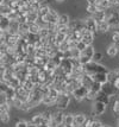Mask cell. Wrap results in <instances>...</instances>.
<instances>
[{
	"instance_id": "obj_1",
	"label": "cell",
	"mask_w": 119,
	"mask_h": 127,
	"mask_svg": "<svg viewBox=\"0 0 119 127\" xmlns=\"http://www.w3.org/2000/svg\"><path fill=\"white\" fill-rule=\"evenodd\" d=\"M110 71L105 65H102L100 63H95V62L91 61L89 63H87L86 65H83V74H87V75H95V74H100V72H104V74H107Z\"/></svg>"
},
{
	"instance_id": "obj_2",
	"label": "cell",
	"mask_w": 119,
	"mask_h": 127,
	"mask_svg": "<svg viewBox=\"0 0 119 127\" xmlns=\"http://www.w3.org/2000/svg\"><path fill=\"white\" fill-rule=\"evenodd\" d=\"M70 97L72 95L69 94H60V96L55 101V107L57 108V111H64L68 108V106L70 105Z\"/></svg>"
},
{
	"instance_id": "obj_3",
	"label": "cell",
	"mask_w": 119,
	"mask_h": 127,
	"mask_svg": "<svg viewBox=\"0 0 119 127\" xmlns=\"http://www.w3.org/2000/svg\"><path fill=\"white\" fill-rule=\"evenodd\" d=\"M68 28L72 32H74V31H81V30L85 29V20L82 18H70Z\"/></svg>"
},
{
	"instance_id": "obj_4",
	"label": "cell",
	"mask_w": 119,
	"mask_h": 127,
	"mask_svg": "<svg viewBox=\"0 0 119 127\" xmlns=\"http://www.w3.org/2000/svg\"><path fill=\"white\" fill-rule=\"evenodd\" d=\"M107 106L101 103V102H98V101H93V106H92V115L93 118L99 115H102L105 112H106Z\"/></svg>"
},
{
	"instance_id": "obj_5",
	"label": "cell",
	"mask_w": 119,
	"mask_h": 127,
	"mask_svg": "<svg viewBox=\"0 0 119 127\" xmlns=\"http://www.w3.org/2000/svg\"><path fill=\"white\" fill-rule=\"evenodd\" d=\"M81 40H82L87 46H88V45H93L94 40H95V33L89 32V31H87L86 29H83V30H82V38H81Z\"/></svg>"
},
{
	"instance_id": "obj_6",
	"label": "cell",
	"mask_w": 119,
	"mask_h": 127,
	"mask_svg": "<svg viewBox=\"0 0 119 127\" xmlns=\"http://www.w3.org/2000/svg\"><path fill=\"white\" fill-rule=\"evenodd\" d=\"M87 92H88V90H87L85 87L80 86L79 88H76L73 93H72V96H73L76 101H82V100L86 99V94H87Z\"/></svg>"
},
{
	"instance_id": "obj_7",
	"label": "cell",
	"mask_w": 119,
	"mask_h": 127,
	"mask_svg": "<svg viewBox=\"0 0 119 127\" xmlns=\"http://www.w3.org/2000/svg\"><path fill=\"white\" fill-rule=\"evenodd\" d=\"M100 92L104 93L105 95L110 96V97H112V96H114V95L117 94V90L113 88L112 83H110V82H106V83H104V84H101V90Z\"/></svg>"
},
{
	"instance_id": "obj_8",
	"label": "cell",
	"mask_w": 119,
	"mask_h": 127,
	"mask_svg": "<svg viewBox=\"0 0 119 127\" xmlns=\"http://www.w3.org/2000/svg\"><path fill=\"white\" fill-rule=\"evenodd\" d=\"M85 20V29L87 31H89V32H93V33H96V23L95 20L92 18V17H88V18H86L83 19Z\"/></svg>"
},
{
	"instance_id": "obj_9",
	"label": "cell",
	"mask_w": 119,
	"mask_h": 127,
	"mask_svg": "<svg viewBox=\"0 0 119 127\" xmlns=\"http://www.w3.org/2000/svg\"><path fill=\"white\" fill-rule=\"evenodd\" d=\"M92 83H93V80L89 75H87V74H82L81 76H80V84L82 86V87H85L87 90H89L91 89V86Z\"/></svg>"
},
{
	"instance_id": "obj_10",
	"label": "cell",
	"mask_w": 119,
	"mask_h": 127,
	"mask_svg": "<svg viewBox=\"0 0 119 127\" xmlns=\"http://www.w3.org/2000/svg\"><path fill=\"white\" fill-rule=\"evenodd\" d=\"M60 68L63 71V74H70L72 70H73V65L70 63V60H66V58H62L61 60V63H60Z\"/></svg>"
},
{
	"instance_id": "obj_11",
	"label": "cell",
	"mask_w": 119,
	"mask_h": 127,
	"mask_svg": "<svg viewBox=\"0 0 119 127\" xmlns=\"http://www.w3.org/2000/svg\"><path fill=\"white\" fill-rule=\"evenodd\" d=\"M110 30H111V26L108 25V23L106 20H102V22L96 24V32H100L102 34H105V33L110 32Z\"/></svg>"
},
{
	"instance_id": "obj_12",
	"label": "cell",
	"mask_w": 119,
	"mask_h": 127,
	"mask_svg": "<svg viewBox=\"0 0 119 127\" xmlns=\"http://www.w3.org/2000/svg\"><path fill=\"white\" fill-rule=\"evenodd\" d=\"M69 22H70V16L67 14V13H62L57 18L56 25H58V26H68Z\"/></svg>"
},
{
	"instance_id": "obj_13",
	"label": "cell",
	"mask_w": 119,
	"mask_h": 127,
	"mask_svg": "<svg viewBox=\"0 0 119 127\" xmlns=\"http://www.w3.org/2000/svg\"><path fill=\"white\" fill-rule=\"evenodd\" d=\"M91 77H92V80H93L94 82H98V83H100V84H104V83L108 82L107 81V74H104V72L92 75Z\"/></svg>"
},
{
	"instance_id": "obj_14",
	"label": "cell",
	"mask_w": 119,
	"mask_h": 127,
	"mask_svg": "<svg viewBox=\"0 0 119 127\" xmlns=\"http://www.w3.org/2000/svg\"><path fill=\"white\" fill-rule=\"evenodd\" d=\"M63 115H64V113L62 111H56L52 113V121L56 124L57 127L63 124Z\"/></svg>"
},
{
	"instance_id": "obj_15",
	"label": "cell",
	"mask_w": 119,
	"mask_h": 127,
	"mask_svg": "<svg viewBox=\"0 0 119 127\" xmlns=\"http://www.w3.org/2000/svg\"><path fill=\"white\" fill-rule=\"evenodd\" d=\"M86 118L87 116L85 114H82V113H80V114H74V121H73V126L75 127H80L83 121L86 120Z\"/></svg>"
},
{
	"instance_id": "obj_16",
	"label": "cell",
	"mask_w": 119,
	"mask_h": 127,
	"mask_svg": "<svg viewBox=\"0 0 119 127\" xmlns=\"http://www.w3.org/2000/svg\"><path fill=\"white\" fill-rule=\"evenodd\" d=\"M94 101H98V102H101V103H104V105L108 106L110 105V102H111V97L100 92V93H98V95H96V97H95Z\"/></svg>"
},
{
	"instance_id": "obj_17",
	"label": "cell",
	"mask_w": 119,
	"mask_h": 127,
	"mask_svg": "<svg viewBox=\"0 0 119 127\" xmlns=\"http://www.w3.org/2000/svg\"><path fill=\"white\" fill-rule=\"evenodd\" d=\"M95 6L98 8V11H107L108 8H111L108 0H98Z\"/></svg>"
},
{
	"instance_id": "obj_18",
	"label": "cell",
	"mask_w": 119,
	"mask_h": 127,
	"mask_svg": "<svg viewBox=\"0 0 119 127\" xmlns=\"http://www.w3.org/2000/svg\"><path fill=\"white\" fill-rule=\"evenodd\" d=\"M20 87H22V88H23L24 90H25V92L30 93V92H31L32 89H34L35 84H34L32 82H31V81H30V80H29L28 77H26L25 80H24V81H22V82H20Z\"/></svg>"
},
{
	"instance_id": "obj_19",
	"label": "cell",
	"mask_w": 119,
	"mask_h": 127,
	"mask_svg": "<svg viewBox=\"0 0 119 127\" xmlns=\"http://www.w3.org/2000/svg\"><path fill=\"white\" fill-rule=\"evenodd\" d=\"M50 8H51V7L48 5V4H43V5H40V10L37 11V14H38V17H40V18H42V17H45L46 14H49Z\"/></svg>"
},
{
	"instance_id": "obj_20",
	"label": "cell",
	"mask_w": 119,
	"mask_h": 127,
	"mask_svg": "<svg viewBox=\"0 0 119 127\" xmlns=\"http://www.w3.org/2000/svg\"><path fill=\"white\" fill-rule=\"evenodd\" d=\"M94 20H95V23L98 24V23L102 22V20H106V13H105V11H96L93 16H91Z\"/></svg>"
},
{
	"instance_id": "obj_21",
	"label": "cell",
	"mask_w": 119,
	"mask_h": 127,
	"mask_svg": "<svg viewBox=\"0 0 119 127\" xmlns=\"http://www.w3.org/2000/svg\"><path fill=\"white\" fill-rule=\"evenodd\" d=\"M94 52H95V48L93 46V45H88V46H86V49L81 52V55L85 56V57H88V58H91L93 57L94 55Z\"/></svg>"
},
{
	"instance_id": "obj_22",
	"label": "cell",
	"mask_w": 119,
	"mask_h": 127,
	"mask_svg": "<svg viewBox=\"0 0 119 127\" xmlns=\"http://www.w3.org/2000/svg\"><path fill=\"white\" fill-rule=\"evenodd\" d=\"M106 54H107L108 57H111V58H113V57H116V56L119 54V51L117 50V48L114 46L112 43L107 46V49H106Z\"/></svg>"
},
{
	"instance_id": "obj_23",
	"label": "cell",
	"mask_w": 119,
	"mask_h": 127,
	"mask_svg": "<svg viewBox=\"0 0 119 127\" xmlns=\"http://www.w3.org/2000/svg\"><path fill=\"white\" fill-rule=\"evenodd\" d=\"M31 124H34L36 126H38V125H42L43 124V116H42V113H36L35 115H32L31 118Z\"/></svg>"
},
{
	"instance_id": "obj_24",
	"label": "cell",
	"mask_w": 119,
	"mask_h": 127,
	"mask_svg": "<svg viewBox=\"0 0 119 127\" xmlns=\"http://www.w3.org/2000/svg\"><path fill=\"white\" fill-rule=\"evenodd\" d=\"M38 19V14L37 12L30 11L26 13V23L28 24H31V23H36V20Z\"/></svg>"
},
{
	"instance_id": "obj_25",
	"label": "cell",
	"mask_w": 119,
	"mask_h": 127,
	"mask_svg": "<svg viewBox=\"0 0 119 127\" xmlns=\"http://www.w3.org/2000/svg\"><path fill=\"white\" fill-rule=\"evenodd\" d=\"M8 25H10V20L7 19V17H0V29L4 32L8 29Z\"/></svg>"
},
{
	"instance_id": "obj_26",
	"label": "cell",
	"mask_w": 119,
	"mask_h": 127,
	"mask_svg": "<svg viewBox=\"0 0 119 127\" xmlns=\"http://www.w3.org/2000/svg\"><path fill=\"white\" fill-rule=\"evenodd\" d=\"M74 121V114L67 113L63 115V125H73Z\"/></svg>"
},
{
	"instance_id": "obj_27",
	"label": "cell",
	"mask_w": 119,
	"mask_h": 127,
	"mask_svg": "<svg viewBox=\"0 0 119 127\" xmlns=\"http://www.w3.org/2000/svg\"><path fill=\"white\" fill-rule=\"evenodd\" d=\"M40 26L36 24V23H31L29 24V33H34V34H38L40 32Z\"/></svg>"
},
{
	"instance_id": "obj_28",
	"label": "cell",
	"mask_w": 119,
	"mask_h": 127,
	"mask_svg": "<svg viewBox=\"0 0 119 127\" xmlns=\"http://www.w3.org/2000/svg\"><path fill=\"white\" fill-rule=\"evenodd\" d=\"M42 103L44 106H48V107H50V106H55V100L51 99L50 96L48 95V96H44L43 99H42Z\"/></svg>"
},
{
	"instance_id": "obj_29",
	"label": "cell",
	"mask_w": 119,
	"mask_h": 127,
	"mask_svg": "<svg viewBox=\"0 0 119 127\" xmlns=\"http://www.w3.org/2000/svg\"><path fill=\"white\" fill-rule=\"evenodd\" d=\"M11 111V106L6 103L5 101L0 102V113H10Z\"/></svg>"
},
{
	"instance_id": "obj_30",
	"label": "cell",
	"mask_w": 119,
	"mask_h": 127,
	"mask_svg": "<svg viewBox=\"0 0 119 127\" xmlns=\"http://www.w3.org/2000/svg\"><path fill=\"white\" fill-rule=\"evenodd\" d=\"M96 11H98V8H96L95 5H86V13L89 17L93 16Z\"/></svg>"
},
{
	"instance_id": "obj_31",
	"label": "cell",
	"mask_w": 119,
	"mask_h": 127,
	"mask_svg": "<svg viewBox=\"0 0 119 127\" xmlns=\"http://www.w3.org/2000/svg\"><path fill=\"white\" fill-rule=\"evenodd\" d=\"M10 113H0V122L1 124H8L10 122Z\"/></svg>"
},
{
	"instance_id": "obj_32",
	"label": "cell",
	"mask_w": 119,
	"mask_h": 127,
	"mask_svg": "<svg viewBox=\"0 0 119 127\" xmlns=\"http://www.w3.org/2000/svg\"><path fill=\"white\" fill-rule=\"evenodd\" d=\"M64 40H66V34H63V33H56L55 34V43H56V45L61 44Z\"/></svg>"
},
{
	"instance_id": "obj_33",
	"label": "cell",
	"mask_w": 119,
	"mask_h": 127,
	"mask_svg": "<svg viewBox=\"0 0 119 127\" xmlns=\"http://www.w3.org/2000/svg\"><path fill=\"white\" fill-rule=\"evenodd\" d=\"M89 90H92V92H94V93H96V94H98V93H100V90H101V84L93 81V83H92L91 89H89Z\"/></svg>"
},
{
	"instance_id": "obj_34",
	"label": "cell",
	"mask_w": 119,
	"mask_h": 127,
	"mask_svg": "<svg viewBox=\"0 0 119 127\" xmlns=\"http://www.w3.org/2000/svg\"><path fill=\"white\" fill-rule=\"evenodd\" d=\"M24 102H22L19 99H17V97H14V99L11 101V107L13 106V107H16L17 109H20L22 108V106H23Z\"/></svg>"
},
{
	"instance_id": "obj_35",
	"label": "cell",
	"mask_w": 119,
	"mask_h": 127,
	"mask_svg": "<svg viewBox=\"0 0 119 127\" xmlns=\"http://www.w3.org/2000/svg\"><path fill=\"white\" fill-rule=\"evenodd\" d=\"M102 58H104V56H102L101 52H94V55H93V57H92V61L95 62V63H99V62L101 61Z\"/></svg>"
},
{
	"instance_id": "obj_36",
	"label": "cell",
	"mask_w": 119,
	"mask_h": 127,
	"mask_svg": "<svg viewBox=\"0 0 119 127\" xmlns=\"http://www.w3.org/2000/svg\"><path fill=\"white\" fill-rule=\"evenodd\" d=\"M96 93H94V92H92V90H88L87 92V94H86V99L89 100V101H94L96 97Z\"/></svg>"
},
{
	"instance_id": "obj_37",
	"label": "cell",
	"mask_w": 119,
	"mask_h": 127,
	"mask_svg": "<svg viewBox=\"0 0 119 127\" xmlns=\"http://www.w3.org/2000/svg\"><path fill=\"white\" fill-rule=\"evenodd\" d=\"M49 34H50V33H49V31H48V29H45V28L40 29V32H38V36H40V38H46Z\"/></svg>"
},
{
	"instance_id": "obj_38",
	"label": "cell",
	"mask_w": 119,
	"mask_h": 127,
	"mask_svg": "<svg viewBox=\"0 0 119 127\" xmlns=\"http://www.w3.org/2000/svg\"><path fill=\"white\" fill-rule=\"evenodd\" d=\"M70 50V55H72V58H79L80 56H81V52H80L79 50L76 49H69Z\"/></svg>"
},
{
	"instance_id": "obj_39",
	"label": "cell",
	"mask_w": 119,
	"mask_h": 127,
	"mask_svg": "<svg viewBox=\"0 0 119 127\" xmlns=\"http://www.w3.org/2000/svg\"><path fill=\"white\" fill-rule=\"evenodd\" d=\"M86 46H87V45H86L82 40H80V42H78V44H76V49L79 50L80 52H82V51L86 49Z\"/></svg>"
},
{
	"instance_id": "obj_40",
	"label": "cell",
	"mask_w": 119,
	"mask_h": 127,
	"mask_svg": "<svg viewBox=\"0 0 119 127\" xmlns=\"http://www.w3.org/2000/svg\"><path fill=\"white\" fill-rule=\"evenodd\" d=\"M112 111H113L114 113L119 114V99H117L116 101H114L113 106H112Z\"/></svg>"
},
{
	"instance_id": "obj_41",
	"label": "cell",
	"mask_w": 119,
	"mask_h": 127,
	"mask_svg": "<svg viewBox=\"0 0 119 127\" xmlns=\"http://www.w3.org/2000/svg\"><path fill=\"white\" fill-rule=\"evenodd\" d=\"M6 89H7V84H6V83H4L2 81H0V95L5 94Z\"/></svg>"
},
{
	"instance_id": "obj_42",
	"label": "cell",
	"mask_w": 119,
	"mask_h": 127,
	"mask_svg": "<svg viewBox=\"0 0 119 127\" xmlns=\"http://www.w3.org/2000/svg\"><path fill=\"white\" fill-rule=\"evenodd\" d=\"M101 126H102V122L100 121V120H98V119L94 118V120L92 121V124H91V126L89 127H101Z\"/></svg>"
},
{
	"instance_id": "obj_43",
	"label": "cell",
	"mask_w": 119,
	"mask_h": 127,
	"mask_svg": "<svg viewBox=\"0 0 119 127\" xmlns=\"http://www.w3.org/2000/svg\"><path fill=\"white\" fill-rule=\"evenodd\" d=\"M26 126H28V124H26V121H24V120H19L14 125V127H26Z\"/></svg>"
},
{
	"instance_id": "obj_44",
	"label": "cell",
	"mask_w": 119,
	"mask_h": 127,
	"mask_svg": "<svg viewBox=\"0 0 119 127\" xmlns=\"http://www.w3.org/2000/svg\"><path fill=\"white\" fill-rule=\"evenodd\" d=\"M112 86H113V88L116 89L117 92H119V77H117L113 82H112Z\"/></svg>"
},
{
	"instance_id": "obj_45",
	"label": "cell",
	"mask_w": 119,
	"mask_h": 127,
	"mask_svg": "<svg viewBox=\"0 0 119 127\" xmlns=\"http://www.w3.org/2000/svg\"><path fill=\"white\" fill-rule=\"evenodd\" d=\"M98 0H86V5H96Z\"/></svg>"
},
{
	"instance_id": "obj_46",
	"label": "cell",
	"mask_w": 119,
	"mask_h": 127,
	"mask_svg": "<svg viewBox=\"0 0 119 127\" xmlns=\"http://www.w3.org/2000/svg\"><path fill=\"white\" fill-rule=\"evenodd\" d=\"M26 124H28V126H26V127H37L36 125H34V124H31L30 121H26Z\"/></svg>"
},
{
	"instance_id": "obj_47",
	"label": "cell",
	"mask_w": 119,
	"mask_h": 127,
	"mask_svg": "<svg viewBox=\"0 0 119 127\" xmlns=\"http://www.w3.org/2000/svg\"><path fill=\"white\" fill-rule=\"evenodd\" d=\"M54 1H56V2H63L64 0H54Z\"/></svg>"
},
{
	"instance_id": "obj_48",
	"label": "cell",
	"mask_w": 119,
	"mask_h": 127,
	"mask_svg": "<svg viewBox=\"0 0 119 127\" xmlns=\"http://www.w3.org/2000/svg\"><path fill=\"white\" fill-rule=\"evenodd\" d=\"M101 127H111V126H110V125H104V124H102Z\"/></svg>"
},
{
	"instance_id": "obj_49",
	"label": "cell",
	"mask_w": 119,
	"mask_h": 127,
	"mask_svg": "<svg viewBox=\"0 0 119 127\" xmlns=\"http://www.w3.org/2000/svg\"><path fill=\"white\" fill-rule=\"evenodd\" d=\"M4 2V0H0V4H2Z\"/></svg>"
},
{
	"instance_id": "obj_50",
	"label": "cell",
	"mask_w": 119,
	"mask_h": 127,
	"mask_svg": "<svg viewBox=\"0 0 119 127\" xmlns=\"http://www.w3.org/2000/svg\"><path fill=\"white\" fill-rule=\"evenodd\" d=\"M0 81H1V72H0Z\"/></svg>"
},
{
	"instance_id": "obj_51",
	"label": "cell",
	"mask_w": 119,
	"mask_h": 127,
	"mask_svg": "<svg viewBox=\"0 0 119 127\" xmlns=\"http://www.w3.org/2000/svg\"><path fill=\"white\" fill-rule=\"evenodd\" d=\"M118 127H119V121H118Z\"/></svg>"
}]
</instances>
